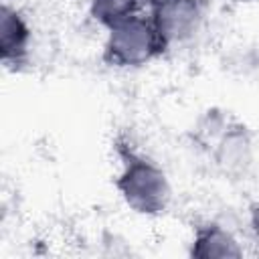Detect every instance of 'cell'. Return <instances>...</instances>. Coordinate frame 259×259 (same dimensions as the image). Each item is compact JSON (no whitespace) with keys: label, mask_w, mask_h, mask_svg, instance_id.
<instances>
[{"label":"cell","mask_w":259,"mask_h":259,"mask_svg":"<svg viewBox=\"0 0 259 259\" xmlns=\"http://www.w3.org/2000/svg\"><path fill=\"white\" fill-rule=\"evenodd\" d=\"M30 47V28L22 14L10 6L0 10V59L6 67L24 63Z\"/></svg>","instance_id":"obj_4"},{"label":"cell","mask_w":259,"mask_h":259,"mask_svg":"<svg viewBox=\"0 0 259 259\" xmlns=\"http://www.w3.org/2000/svg\"><path fill=\"white\" fill-rule=\"evenodd\" d=\"M192 257L212 259V257H241V247L235 237L219 225H204L196 229L190 247Z\"/></svg>","instance_id":"obj_5"},{"label":"cell","mask_w":259,"mask_h":259,"mask_svg":"<svg viewBox=\"0 0 259 259\" xmlns=\"http://www.w3.org/2000/svg\"><path fill=\"white\" fill-rule=\"evenodd\" d=\"M237 2H249V0H237Z\"/></svg>","instance_id":"obj_8"},{"label":"cell","mask_w":259,"mask_h":259,"mask_svg":"<svg viewBox=\"0 0 259 259\" xmlns=\"http://www.w3.org/2000/svg\"><path fill=\"white\" fill-rule=\"evenodd\" d=\"M152 24L166 49L192 38L200 26L202 10L198 0H162L152 6Z\"/></svg>","instance_id":"obj_3"},{"label":"cell","mask_w":259,"mask_h":259,"mask_svg":"<svg viewBox=\"0 0 259 259\" xmlns=\"http://www.w3.org/2000/svg\"><path fill=\"white\" fill-rule=\"evenodd\" d=\"M150 6H154V4H158V2H162V0H146Z\"/></svg>","instance_id":"obj_7"},{"label":"cell","mask_w":259,"mask_h":259,"mask_svg":"<svg viewBox=\"0 0 259 259\" xmlns=\"http://www.w3.org/2000/svg\"><path fill=\"white\" fill-rule=\"evenodd\" d=\"M140 0H91L89 14L99 24L111 28L117 22L134 16L138 12Z\"/></svg>","instance_id":"obj_6"},{"label":"cell","mask_w":259,"mask_h":259,"mask_svg":"<svg viewBox=\"0 0 259 259\" xmlns=\"http://www.w3.org/2000/svg\"><path fill=\"white\" fill-rule=\"evenodd\" d=\"M164 49L166 45L152 20L134 14L109 28L103 61L111 67H142L162 55Z\"/></svg>","instance_id":"obj_2"},{"label":"cell","mask_w":259,"mask_h":259,"mask_svg":"<svg viewBox=\"0 0 259 259\" xmlns=\"http://www.w3.org/2000/svg\"><path fill=\"white\" fill-rule=\"evenodd\" d=\"M121 172L115 186L125 200V204L148 217H156L166 210L170 202V182L164 170L150 158L134 152L130 146L119 148Z\"/></svg>","instance_id":"obj_1"}]
</instances>
